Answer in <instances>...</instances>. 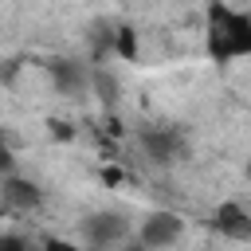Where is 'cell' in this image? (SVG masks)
Listing matches in <instances>:
<instances>
[{"label": "cell", "mask_w": 251, "mask_h": 251, "mask_svg": "<svg viewBox=\"0 0 251 251\" xmlns=\"http://www.w3.org/2000/svg\"><path fill=\"white\" fill-rule=\"evenodd\" d=\"M0 196H4V208L8 212H35L43 204V192L39 184L16 176V173H4V184H0Z\"/></svg>", "instance_id": "8992f818"}, {"label": "cell", "mask_w": 251, "mask_h": 251, "mask_svg": "<svg viewBox=\"0 0 251 251\" xmlns=\"http://www.w3.org/2000/svg\"><path fill=\"white\" fill-rule=\"evenodd\" d=\"M94 86H98V98H102L106 106H114V98H118V82H114L106 71H94Z\"/></svg>", "instance_id": "9c48e42d"}, {"label": "cell", "mask_w": 251, "mask_h": 251, "mask_svg": "<svg viewBox=\"0 0 251 251\" xmlns=\"http://www.w3.org/2000/svg\"><path fill=\"white\" fill-rule=\"evenodd\" d=\"M247 180H251V165H247Z\"/></svg>", "instance_id": "30bf717a"}, {"label": "cell", "mask_w": 251, "mask_h": 251, "mask_svg": "<svg viewBox=\"0 0 251 251\" xmlns=\"http://www.w3.org/2000/svg\"><path fill=\"white\" fill-rule=\"evenodd\" d=\"M114 55H122V59H137V35H133V27H118Z\"/></svg>", "instance_id": "ba28073f"}, {"label": "cell", "mask_w": 251, "mask_h": 251, "mask_svg": "<svg viewBox=\"0 0 251 251\" xmlns=\"http://www.w3.org/2000/svg\"><path fill=\"white\" fill-rule=\"evenodd\" d=\"M204 47H208V55L216 63L247 59L251 55V16L212 0L208 16H204Z\"/></svg>", "instance_id": "6da1fadb"}, {"label": "cell", "mask_w": 251, "mask_h": 251, "mask_svg": "<svg viewBox=\"0 0 251 251\" xmlns=\"http://www.w3.org/2000/svg\"><path fill=\"white\" fill-rule=\"evenodd\" d=\"M47 75H51V86H55L59 94H67V98H78V94L94 82V75H90L82 63H75V59H55V63H47Z\"/></svg>", "instance_id": "5b68a950"}, {"label": "cell", "mask_w": 251, "mask_h": 251, "mask_svg": "<svg viewBox=\"0 0 251 251\" xmlns=\"http://www.w3.org/2000/svg\"><path fill=\"white\" fill-rule=\"evenodd\" d=\"M180 235H184V220L176 212H149L137 231L141 247H173Z\"/></svg>", "instance_id": "277c9868"}, {"label": "cell", "mask_w": 251, "mask_h": 251, "mask_svg": "<svg viewBox=\"0 0 251 251\" xmlns=\"http://www.w3.org/2000/svg\"><path fill=\"white\" fill-rule=\"evenodd\" d=\"M137 145H141V153H145L153 165H176V161L188 153L184 133L173 129V126H141V129H137Z\"/></svg>", "instance_id": "7a4b0ae2"}, {"label": "cell", "mask_w": 251, "mask_h": 251, "mask_svg": "<svg viewBox=\"0 0 251 251\" xmlns=\"http://www.w3.org/2000/svg\"><path fill=\"white\" fill-rule=\"evenodd\" d=\"M78 235L90 247H114L129 239V220L122 212H90L78 220Z\"/></svg>", "instance_id": "3957f363"}, {"label": "cell", "mask_w": 251, "mask_h": 251, "mask_svg": "<svg viewBox=\"0 0 251 251\" xmlns=\"http://www.w3.org/2000/svg\"><path fill=\"white\" fill-rule=\"evenodd\" d=\"M212 227L220 235H227V239H251V212L239 200H224L212 212Z\"/></svg>", "instance_id": "52a82bcc"}]
</instances>
